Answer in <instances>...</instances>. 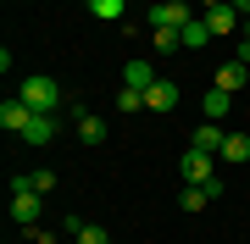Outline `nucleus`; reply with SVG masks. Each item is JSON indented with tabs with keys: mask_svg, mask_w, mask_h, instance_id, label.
I'll list each match as a JSON object with an SVG mask.
<instances>
[{
	"mask_svg": "<svg viewBox=\"0 0 250 244\" xmlns=\"http://www.w3.org/2000/svg\"><path fill=\"white\" fill-rule=\"evenodd\" d=\"M17 94H22L34 111H56V106H62V83H56V78H22Z\"/></svg>",
	"mask_w": 250,
	"mask_h": 244,
	"instance_id": "f257e3e1",
	"label": "nucleus"
},
{
	"mask_svg": "<svg viewBox=\"0 0 250 244\" xmlns=\"http://www.w3.org/2000/svg\"><path fill=\"white\" fill-rule=\"evenodd\" d=\"M189 17H195V11H189V0H156V6L145 11V22H150V28H184Z\"/></svg>",
	"mask_w": 250,
	"mask_h": 244,
	"instance_id": "f03ea898",
	"label": "nucleus"
},
{
	"mask_svg": "<svg viewBox=\"0 0 250 244\" xmlns=\"http://www.w3.org/2000/svg\"><path fill=\"white\" fill-rule=\"evenodd\" d=\"M211 178H217V155H206V150L189 145L184 150V183H211Z\"/></svg>",
	"mask_w": 250,
	"mask_h": 244,
	"instance_id": "7ed1b4c3",
	"label": "nucleus"
},
{
	"mask_svg": "<svg viewBox=\"0 0 250 244\" xmlns=\"http://www.w3.org/2000/svg\"><path fill=\"white\" fill-rule=\"evenodd\" d=\"M206 22H211V34H239L245 28V11L233 6V0H223V6H211V11H200Z\"/></svg>",
	"mask_w": 250,
	"mask_h": 244,
	"instance_id": "20e7f679",
	"label": "nucleus"
},
{
	"mask_svg": "<svg viewBox=\"0 0 250 244\" xmlns=\"http://www.w3.org/2000/svg\"><path fill=\"white\" fill-rule=\"evenodd\" d=\"M39 200H45V194H34V189H11V222L34 227L39 222Z\"/></svg>",
	"mask_w": 250,
	"mask_h": 244,
	"instance_id": "39448f33",
	"label": "nucleus"
},
{
	"mask_svg": "<svg viewBox=\"0 0 250 244\" xmlns=\"http://www.w3.org/2000/svg\"><path fill=\"white\" fill-rule=\"evenodd\" d=\"M28 122H34V106H28L22 94H11V100H0V128H11V133H22Z\"/></svg>",
	"mask_w": 250,
	"mask_h": 244,
	"instance_id": "423d86ee",
	"label": "nucleus"
},
{
	"mask_svg": "<svg viewBox=\"0 0 250 244\" xmlns=\"http://www.w3.org/2000/svg\"><path fill=\"white\" fill-rule=\"evenodd\" d=\"M56 139V111H34V122L22 128V145H34V150H45Z\"/></svg>",
	"mask_w": 250,
	"mask_h": 244,
	"instance_id": "0eeeda50",
	"label": "nucleus"
},
{
	"mask_svg": "<svg viewBox=\"0 0 250 244\" xmlns=\"http://www.w3.org/2000/svg\"><path fill=\"white\" fill-rule=\"evenodd\" d=\"M211 83H217V89H228V94H239L245 83H250V67H245V61H233V56H228V61H223V67L211 73Z\"/></svg>",
	"mask_w": 250,
	"mask_h": 244,
	"instance_id": "6e6552de",
	"label": "nucleus"
},
{
	"mask_svg": "<svg viewBox=\"0 0 250 244\" xmlns=\"http://www.w3.org/2000/svg\"><path fill=\"white\" fill-rule=\"evenodd\" d=\"M178 106V83L172 78H156L150 89H145V111H172Z\"/></svg>",
	"mask_w": 250,
	"mask_h": 244,
	"instance_id": "1a4fd4ad",
	"label": "nucleus"
},
{
	"mask_svg": "<svg viewBox=\"0 0 250 244\" xmlns=\"http://www.w3.org/2000/svg\"><path fill=\"white\" fill-rule=\"evenodd\" d=\"M245 161H250V133H228L217 150V167H245Z\"/></svg>",
	"mask_w": 250,
	"mask_h": 244,
	"instance_id": "9d476101",
	"label": "nucleus"
},
{
	"mask_svg": "<svg viewBox=\"0 0 250 244\" xmlns=\"http://www.w3.org/2000/svg\"><path fill=\"white\" fill-rule=\"evenodd\" d=\"M178 39H184V50H206V45H211V22H206V17H189L184 28H178Z\"/></svg>",
	"mask_w": 250,
	"mask_h": 244,
	"instance_id": "9b49d317",
	"label": "nucleus"
},
{
	"mask_svg": "<svg viewBox=\"0 0 250 244\" xmlns=\"http://www.w3.org/2000/svg\"><path fill=\"white\" fill-rule=\"evenodd\" d=\"M72 122H78V139H83V145H106V122H100L95 111H78Z\"/></svg>",
	"mask_w": 250,
	"mask_h": 244,
	"instance_id": "f8f14e48",
	"label": "nucleus"
},
{
	"mask_svg": "<svg viewBox=\"0 0 250 244\" xmlns=\"http://www.w3.org/2000/svg\"><path fill=\"white\" fill-rule=\"evenodd\" d=\"M223 139H228V133H223V128H217V122H200L189 145H195V150H206V155H217V150H223Z\"/></svg>",
	"mask_w": 250,
	"mask_h": 244,
	"instance_id": "ddd939ff",
	"label": "nucleus"
},
{
	"mask_svg": "<svg viewBox=\"0 0 250 244\" xmlns=\"http://www.w3.org/2000/svg\"><path fill=\"white\" fill-rule=\"evenodd\" d=\"M228 100H233V94H228V89H217V83H211V89L200 94V111H206L211 122H223V117H228Z\"/></svg>",
	"mask_w": 250,
	"mask_h": 244,
	"instance_id": "4468645a",
	"label": "nucleus"
},
{
	"mask_svg": "<svg viewBox=\"0 0 250 244\" xmlns=\"http://www.w3.org/2000/svg\"><path fill=\"white\" fill-rule=\"evenodd\" d=\"M150 83H156V73H150L145 61H128V67H123V89H139V94H145Z\"/></svg>",
	"mask_w": 250,
	"mask_h": 244,
	"instance_id": "2eb2a0df",
	"label": "nucleus"
},
{
	"mask_svg": "<svg viewBox=\"0 0 250 244\" xmlns=\"http://www.w3.org/2000/svg\"><path fill=\"white\" fill-rule=\"evenodd\" d=\"M150 39H156V50H161V56H167V50H184L178 28H150Z\"/></svg>",
	"mask_w": 250,
	"mask_h": 244,
	"instance_id": "dca6fc26",
	"label": "nucleus"
},
{
	"mask_svg": "<svg viewBox=\"0 0 250 244\" xmlns=\"http://www.w3.org/2000/svg\"><path fill=\"white\" fill-rule=\"evenodd\" d=\"M123 6H128V0H89V11H95L100 22H117V17H123Z\"/></svg>",
	"mask_w": 250,
	"mask_h": 244,
	"instance_id": "f3484780",
	"label": "nucleus"
},
{
	"mask_svg": "<svg viewBox=\"0 0 250 244\" xmlns=\"http://www.w3.org/2000/svg\"><path fill=\"white\" fill-rule=\"evenodd\" d=\"M28 189H34V194H50V189H56V167H39V172H28Z\"/></svg>",
	"mask_w": 250,
	"mask_h": 244,
	"instance_id": "a211bd4d",
	"label": "nucleus"
},
{
	"mask_svg": "<svg viewBox=\"0 0 250 244\" xmlns=\"http://www.w3.org/2000/svg\"><path fill=\"white\" fill-rule=\"evenodd\" d=\"M117 111H123V117L145 111V94H139V89H117Z\"/></svg>",
	"mask_w": 250,
	"mask_h": 244,
	"instance_id": "6ab92c4d",
	"label": "nucleus"
},
{
	"mask_svg": "<svg viewBox=\"0 0 250 244\" xmlns=\"http://www.w3.org/2000/svg\"><path fill=\"white\" fill-rule=\"evenodd\" d=\"M72 244H111V233H106V227H95V222H83L78 233H72Z\"/></svg>",
	"mask_w": 250,
	"mask_h": 244,
	"instance_id": "aec40b11",
	"label": "nucleus"
},
{
	"mask_svg": "<svg viewBox=\"0 0 250 244\" xmlns=\"http://www.w3.org/2000/svg\"><path fill=\"white\" fill-rule=\"evenodd\" d=\"M34 244H56V233H34Z\"/></svg>",
	"mask_w": 250,
	"mask_h": 244,
	"instance_id": "412c9836",
	"label": "nucleus"
},
{
	"mask_svg": "<svg viewBox=\"0 0 250 244\" xmlns=\"http://www.w3.org/2000/svg\"><path fill=\"white\" fill-rule=\"evenodd\" d=\"M195 6H200V11H211V6H223V0H195Z\"/></svg>",
	"mask_w": 250,
	"mask_h": 244,
	"instance_id": "4be33fe9",
	"label": "nucleus"
},
{
	"mask_svg": "<svg viewBox=\"0 0 250 244\" xmlns=\"http://www.w3.org/2000/svg\"><path fill=\"white\" fill-rule=\"evenodd\" d=\"M233 6H239V11H245V17H250V0H233Z\"/></svg>",
	"mask_w": 250,
	"mask_h": 244,
	"instance_id": "5701e85b",
	"label": "nucleus"
},
{
	"mask_svg": "<svg viewBox=\"0 0 250 244\" xmlns=\"http://www.w3.org/2000/svg\"><path fill=\"white\" fill-rule=\"evenodd\" d=\"M239 39H250V17H245V28H239Z\"/></svg>",
	"mask_w": 250,
	"mask_h": 244,
	"instance_id": "b1692460",
	"label": "nucleus"
}]
</instances>
